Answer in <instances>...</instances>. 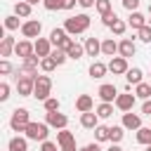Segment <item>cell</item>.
I'll use <instances>...</instances> for the list:
<instances>
[{
  "label": "cell",
  "instance_id": "obj_50",
  "mask_svg": "<svg viewBox=\"0 0 151 151\" xmlns=\"http://www.w3.org/2000/svg\"><path fill=\"white\" fill-rule=\"evenodd\" d=\"M106 151H123V149H120V146H118V144H111V146H109V149H106Z\"/></svg>",
  "mask_w": 151,
  "mask_h": 151
},
{
  "label": "cell",
  "instance_id": "obj_6",
  "mask_svg": "<svg viewBox=\"0 0 151 151\" xmlns=\"http://www.w3.org/2000/svg\"><path fill=\"white\" fill-rule=\"evenodd\" d=\"M40 31H42V24L38 19H28L21 24V35L24 38H40Z\"/></svg>",
  "mask_w": 151,
  "mask_h": 151
},
{
  "label": "cell",
  "instance_id": "obj_52",
  "mask_svg": "<svg viewBox=\"0 0 151 151\" xmlns=\"http://www.w3.org/2000/svg\"><path fill=\"white\" fill-rule=\"evenodd\" d=\"M144 151H151V144H149V146H146V149H144Z\"/></svg>",
  "mask_w": 151,
  "mask_h": 151
},
{
  "label": "cell",
  "instance_id": "obj_31",
  "mask_svg": "<svg viewBox=\"0 0 151 151\" xmlns=\"http://www.w3.org/2000/svg\"><path fill=\"white\" fill-rule=\"evenodd\" d=\"M94 111H97V116H99V118H109V116H113V104L101 101V104H99Z\"/></svg>",
  "mask_w": 151,
  "mask_h": 151
},
{
  "label": "cell",
  "instance_id": "obj_24",
  "mask_svg": "<svg viewBox=\"0 0 151 151\" xmlns=\"http://www.w3.org/2000/svg\"><path fill=\"white\" fill-rule=\"evenodd\" d=\"M106 71H109V64H104V61H92L90 64V76L92 78H104Z\"/></svg>",
  "mask_w": 151,
  "mask_h": 151
},
{
  "label": "cell",
  "instance_id": "obj_34",
  "mask_svg": "<svg viewBox=\"0 0 151 151\" xmlns=\"http://www.w3.org/2000/svg\"><path fill=\"white\" fill-rule=\"evenodd\" d=\"M97 12L104 17V14H109V12H113V7H111V0H97Z\"/></svg>",
  "mask_w": 151,
  "mask_h": 151
},
{
  "label": "cell",
  "instance_id": "obj_40",
  "mask_svg": "<svg viewBox=\"0 0 151 151\" xmlns=\"http://www.w3.org/2000/svg\"><path fill=\"white\" fill-rule=\"evenodd\" d=\"M116 21H118L116 12H109V14H104V17H101V24H104V26H109V28H111V26H113Z\"/></svg>",
  "mask_w": 151,
  "mask_h": 151
},
{
  "label": "cell",
  "instance_id": "obj_3",
  "mask_svg": "<svg viewBox=\"0 0 151 151\" xmlns=\"http://www.w3.org/2000/svg\"><path fill=\"white\" fill-rule=\"evenodd\" d=\"M28 123H31V113H28V109H14V111H12L9 127H12L14 132H26Z\"/></svg>",
  "mask_w": 151,
  "mask_h": 151
},
{
  "label": "cell",
  "instance_id": "obj_33",
  "mask_svg": "<svg viewBox=\"0 0 151 151\" xmlns=\"http://www.w3.org/2000/svg\"><path fill=\"white\" fill-rule=\"evenodd\" d=\"M109 130H111V127H106V125H97V127H94V139H97V142H106V139H109Z\"/></svg>",
  "mask_w": 151,
  "mask_h": 151
},
{
  "label": "cell",
  "instance_id": "obj_45",
  "mask_svg": "<svg viewBox=\"0 0 151 151\" xmlns=\"http://www.w3.org/2000/svg\"><path fill=\"white\" fill-rule=\"evenodd\" d=\"M40 151H61V149H57V144L47 139V142H42V144H40Z\"/></svg>",
  "mask_w": 151,
  "mask_h": 151
},
{
  "label": "cell",
  "instance_id": "obj_26",
  "mask_svg": "<svg viewBox=\"0 0 151 151\" xmlns=\"http://www.w3.org/2000/svg\"><path fill=\"white\" fill-rule=\"evenodd\" d=\"M142 76H144V73H142V68H139V66H134V68H130V71L125 73V80H127L130 85H139V83H144V80H142Z\"/></svg>",
  "mask_w": 151,
  "mask_h": 151
},
{
  "label": "cell",
  "instance_id": "obj_39",
  "mask_svg": "<svg viewBox=\"0 0 151 151\" xmlns=\"http://www.w3.org/2000/svg\"><path fill=\"white\" fill-rule=\"evenodd\" d=\"M137 38H139L142 42H151V26L139 28V31H137Z\"/></svg>",
  "mask_w": 151,
  "mask_h": 151
},
{
  "label": "cell",
  "instance_id": "obj_36",
  "mask_svg": "<svg viewBox=\"0 0 151 151\" xmlns=\"http://www.w3.org/2000/svg\"><path fill=\"white\" fill-rule=\"evenodd\" d=\"M50 57H52V59H54V61H57V64H59V66H61V64H64V61H66V59H68V54H66V52H64V50H59V47H54V50H52V54H50Z\"/></svg>",
  "mask_w": 151,
  "mask_h": 151
},
{
  "label": "cell",
  "instance_id": "obj_5",
  "mask_svg": "<svg viewBox=\"0 0 151 151\" xmlns=\"http://www.w3.org/2000/svg\"><path fill=\"white\" fill-rule=\"evenodd\" d=\"M57 142H59L61 151H78L76 149V137H73L71 130H59L57 132Z\"/></svg>",
  "mask_w": 151,
  "mask_h": 151
},
{
  "label": "cell",
  "instance_id": "obj_27",
  "mask_svg": "<svg viewBox=\"0 0 151 151\" xmlns=\"http://www.w3.org/2000/svg\"><path fill=\"white\" fill-rule=\"evenodd\" d=\"M134 97H139V99H151V85L149 83H139V85H134Z\"/></svg>",
  "mask_w": 151,
  "mask_h": 151
},
{
  "label": "cell",
  "instance_id": "obj_12",
  "mask_svg": "<svg viewBox=\"0 0 151 151\" xmlns=\"http://www.w3.org/2000/svg\"><path fill=\"white\" fill-rule=\"evenodd\" d=\"M134 52H137V45H134L132 38H123V40L118 42V54H120V57L130 59V57H134Z\"/></svg>",
  "mask_w": 151,
  "mask_h": 151
},
{
  "label": "cell",
  "instance_id": "obj_11",
  "mask_svg": "<svg viewBox=\"0 0 151 151\" xmlns=\"http://www.w3.org/2000/svg\"><path fill=\"white\" fill-rule=\"evenodd\" d=\"M109 71H111L113 76H123V73H127V71H130L127 59H125V57H113V59L109 61Z\"/></svg>",
  "mask_w": 151,
  "mask_h": 151
},
{
  "label": "cell",
  "instance_id": "obj_1",
  "mask_svg": "<svg viewBox=\"0 0 151 151\" xmlns=\"http://www.w3.org/2000/svg\"><path fill=\"white\" fill-rule=\"evenodd\" d=\"M90 17L87 14H76V17H68L66 21H64V28H66V33L68 35H80V33H85L87 28H90Z\"/></svg>",
  "mask_w": 151,
  "mask_h": 151
},
{
  "label": "cell",
  "instance_id": "obj_17",
  "mask_svg": "<svg viewBox=\"0 0 151 151\" xmlns=\"http://www.w3.org/2000/svg\"><path fill=\"white\" fill-rule=\"evenodd\" d=\"M76 109H78L80 113H87V111L94 109V99H92L90 94H80V97L76 99Z\"/></svg>",
  "mask_w": 151,
  "mask_h": 151
},
{
  "label": "cell",
  "instance_id": "obj_19",
  "mask_svg": "<svg viewBox=\"0 0 151 151\" xmlns=\"http://www.w3.org/2000/svg\"><path fill=\"white\" fill-rule=\"evenodd\" d=\"M85 54H87V57H97V54H101V40H97V38H87V40H85Z\"/></svg>",
  "mask_w": 151,
  "mask_h": 151
},
{
  "label": "cell",
  "instance_id": "obj_23",
  "mask_svg": "<svg viewBox=\"0 0 151 151\" xmlns=\"http://www.w3.org/2000/svg\"><path fill=\"white\" fill-rule=\"evenodd\" d=\"M127 26H130V28H134V31H139V28H144V26H146V19H144V14H139V12H130V19H127Z\"/></svg>",
  "mask_w": 151,
  "mask_h": 151
},
{
  "label": "cell",
  "instance_id": "obj_15",
  "mask_svg": "<svg viewBox=\"0 0 151 151\" xmlns=\"http://www.w3.org/2000/svg\"><path fill=\"white\" fill-rule=\"evenodd\" d=\"M123 127L125 130H139L142 127V116L139 113H132V111L123 113Z\"/></svg>",
  "mask_w": 151,
  "mask_h": 151
},
{
  "label": "cell",
  "instance_id": "obj_47",
  "mask_svg": "<svg viewBox=\"0 0 151 151\" xmlns=\"http://www.w3.org/2000/svg\"><path fill=\"white\" fill-rule=\"evenodd\" d=\"M78 5H80V7H85V9H90V7H94V5H97V0H78Z\"/></svg>",
  "mask_w": 151,
  "mask_h": 151
},
{
  "label": "cell",
  "instance_id": "obj_4",
  "mask_svg": "<svg viewBox=\"0 0 151 151\" xmlns=\"http://www.w3.org/2000/svg\"><path fill=\"white\" fill-rule=\"evenodd\" d=\"M50 92H52V78H50V76H38V78H35L33 97L40 99V101H47V99H50Z\"/></svg>",
  "mask_w": 151,
  "mask_h": 151
},
{
  "label": "cell",
  "instance_id": "obj_10",
  "mask_svg": "<svg viewBox=\"0 0 151 151\" xmlns=\"http://www.w3.org/2000/svg\"><path fill=\"white\" fill-rule=\"evenodd\" d=\"M97 94H99V99H101V101L111 104V101H116V97H118V90H116V85H111V83H104V85H99Z\"/></svg>",
  "mask_w": 151,
  "mask_h": 151
},
{
  "label": "cell",
  "instance_id": "obj_51",
  "mask_svg": "<svg viewBox=\"0 0 151 151\" xmlns=\"http://www.w3.org/2000/svg\"><path fill=\"white\" fill-rule=\"evenodd\" d=\"M26 2H31V5H38V2H42V0H26Z\"/></svg>",
  "mask_w": 151,
  "mask_h": 151
},
{
  "label": "cell",
  "instance_id": "obj_7",
  "mask_svg": "<svg viewBox=\"0 0 151 151\" xmlns=\"http://www.w3.org/2000/svg\"><path fill=\"white\" fill-rule=\"evenodd\" d=\"M14 54L21 57V61H26V59H31V57L35 54V45H33L31 40H19L17 47H14Z\"/></svg>",
  "mask_w": 151,
  "mask_h": 151
},
{
  "label": "cell",
  "instance_id": "obj_25",
  "mask_svg": "<svg viewBox=\"0 0 151 151\" xmlns=\"http://www.w3.org/2000/svg\"><path fill=\"white\" fill-rule=\"evenodd\" d=\"M123 137H125V127H123V125H111V130H109V142H111V144H120Z\"/></svg>",
  "mask_w": 151,
  "mask_h": 151
},
{
  "label": "cell",
  "instance_id": "obj_37",
  "mask_svg": "<svg viewBox=\"0 0 151 151\" xmlns=\"http://www.w3.org/2000/svg\"><path fill=\"white\" fill-rule=\"evenodd\" d=\"M42 5H45V9H47V12H57V9H64L61 0H42Z\"/></svg>",
  "mask_w": 151,
  "mask_h": 151
},
{
  "label": "cell",
  "instance_id": "obj_29",
  "mask_svg": "<svg viewBox=\"0 0 151 151\" xmlns=\"http://www.w3.org/2000/svg\"><path fill=\"white\" fill-rule=\"evenodd\" d=\"M66 35H68V33H66V28H52V33H50V42L57 47V45H59Z\"/></svg>",
  "mask_w": 151,
  "mask_h": 151
},
{
  "label": "cell",
  "instance_id": "obj_16",
  "mask_svg": "<svg viewBox=\"0 0 151 151\" xmlns=\"http://www.w3.org/2000/svg\"><path fill=\"white\" fill-rule=\"evenodd\" d=\"M80 125H83L85 130H94V127L99 125V116H97V111H87V113H80Z\"/></svg>",
  "mask_w": 151,
  "mask_h": 151
},
{
  "label": "cell",
  "instance_id": "obj_8",
  "mask_svg": "<svg viewBox=\"0 0 151 151\" xmlns=\"http://www.w3.org/2000/svg\"><path fill=\"white\" fill-rule=\"evenodd\" d=\"M33 90H35V80L33 78H24V76L17 78V92H19V97H33Z\"/></svg>",
  "mask_w": 151,
  "mask_h": 151
},
{
  "label": "cell",
  "instance_id": "obj_53",
  "mask_svg": "<svg viewBox=\"0 0 151 151\" xmlns=\"http://www.w3.org/2000/svg\"><path fill=\"white\" fill-rule=\"evenodd\" d=\"M149 17H151V5H149Z\"/></svg>",
  "mask_w": 151,
  "mask_h": 151
},
{
  "label": "cell",
  "instance_id": "obj_38",
  "mask_svg": "<svg viewBox=\"0 0 151 151\" xmlns=\"http://www.w3.org/2000/svg\"><path fill=\"white\" fill-rule=\"evenodd\" d=\"M42 104H45V111H47V113L59 111V99H57V97H50V99H47V101H42Z\"/></svg>",
  "mask_w": 151,
  "mask_h": 151
},
{
  "label": "cell",
  "instance_id": "obj_46",
  "mask_svg": "<svg viewBox=\"0 0 151 151\" xmlns=\"http://www.w3.org/2000/svg\"><path fill=\"white\" fill-rule=\"evenodd\" d=\"M142 113H144V116H151V99H146V101L142 104Z\"/></svg>",
  "mask_w": 151,
  "mask_h": 151
},
{
  "label": "cell",
  "instance_id": "obj_48",
  "mask_svg": "<svg viewBox=\"0 0 151 151\" xmlns=\"http://www.w3.org/2000/svg\"><path fill=\"white\" fill-rule=\"evenodd\" d=\"M61 5H64V9H73L78 5V0H61Z\"/></svg>",
  "mask_w": 151,
  "mask_h": 151
},
{
  "label": "cell",
  "instance_id": "obj_35",
  "mask_svg": "<svg viewBox=\"0 0 151 151\" xmlns=\"http://www.w3.org/2000/svg\"><path fill=\"white\" fill-rule=\"evenodd\" d=\"M5 28H7V31H17V28H19V17H17V14L5 17Z\"/></svg>",
  "mask_w": 151,
  "mask_h": 151
},
{
  "label": "cell",
  "instance_id": "obj_2",
  "mask_svg": "<svg viewBox=\"0 0 151 151\" xmlns=\"http://www.w3.org/2000/svg\"><path fill=\"white\" fill-rule=\"evenodd\" d=\"M26 139H31V142H47V134H50V125L47 123H28V127H26Z\"/></svg>",
  "mask_w": 151,
  "mask_h": 151
},
{
  "label": "cell",
  "instance_id": "obj_30",
  "mask_svg": "<svg viewBox=\"0 0 151 151\" xmlns=\"http://www.w3.org/2000/svg\"><path fill=\"white\" fill-rule=\"evenodd\" d=\"M137 142L144 144V146H149L151 144V127H139L137 130Z\"/></svg>",
  "mask_w": 151,
  "mask_h": 151
},
{
  "label": "cell",
  "instance_id": "obj_18",
  "mask_svg": "<svg viewBox=\"0 0 151 151\" xmlns=\"http://www.w3.org/2000/svg\"><path fill=\"white\" fill-rule=\"evenodd\" d=\"M14 47H17V40H14L12 35H5V38H2V42H0V57H5V59H7V57L14 52Z\"/></svg>",
  "mask_w": 151,
  "mask_h": 151
},
{
  "label": "cell",
  "instance_id": "obj_41",
  "mask_svg": "<svg viewBox=\"0 0 151 151\" xmlns=\"http://www.w3.org/2000/svg\"><path fill=\"white\" fill-rule=\"evenodd\" d=\"M111 31H113V33H116V35H123V33H125V31H127V24H125V21H120V19H118V21H116V24H113V26H111Z\"/></svg>",
  "mask_w": 151,
  "mask_h": 151
},
{
  "label": "cell",
  "instance_id": "obj_43",
  "mask_svg": "<svg viewBox=\"0 0 151 151\" xmlns=\"http://www.w3.org/2000/svg\"><path fill=\"white\" fill-rule=\"evenodd\" d=\"M7 99H9V85L0 83V101H7Z\"/></svg>",
  "mask_w": 151,
  "mask_h": 151
},
{
  "label": "cell",
  "instance_id": "obj_49",
  "mask_svg": "<svg viewBox=\"0 0 151 151\" xmlns=\"http://www.w3.org/2000/svg\"><path fill=\"white\" fill-rule=\"evenodd\" d=\"M80 151H101V149H99V144H87V146H83Z\"/></svg>",
  "mask_w": 151,
  "mask_h": 151
},
{
  "label": "cell",
  "instance_id": "obj_28",
  "mask_svg": "<svg viewBox=\"0 0 151 151\" xmlns=\"http://www.w3.org/2000/svg\"><path fill=\"white\" fill-rule=\"evenodd\" d=\"M66 54H68V59H80V57L85 54V45H78V42L73 40V45L66 50Z\"/></svg>",
  "mask_w": 151,
  "mask_h": 151
},
{
  "label": "cell",
  "instance_id": "obj_13",
  "mask_svg": "<svg viewBox=\"0 0 151 151\" xmlns=\"http://www.w3.org/2000/svg\"><path fill=\"white\" fill-rule=\"evenodd\" d=\"M116 109H120L123 113H127V111H132V106H134V94H127V92H123V94H118L116 97Z\"/></svg>",
  "mask_w": 151,
  "mask_h": 151
},
{
  "label": "cell",
  "instance_id": "obj_42",
  "mask_svg": "<svg viewBox=\"0 0 151 151\" xmlns=\"http://www.w3.org/2000/svg\"><path fill=\"white\" fill-rule=\"evenodd\" d=\"M12 71H14V66H12L7 59H2V61H0V73H2V76H7V73H12Z\"/></svg>",
  "mask_w": 151,
  "mask_h": 151
},
{
  "label": "cell",
  "instance_id": "obj_14",
  "mask_svg": "<svg viewBox=\"0 0 151 151\" xmlns=\"http://www.w3.org/2000/svg\"><path fill=\"white\" fill-rule=\"evenodd\" d=\"M33 45H35V54H38L40 59L50 57V54H52V50H54V47H52V42H50V38H38Z\"/></svg>",
  "mask_w": 151,
  "mask_h": 151
},
{
  "label": "cell",
  "instance_id": "obj_22",
  "mask_svg": "<svg viewBox=\"0 0 151 151\" xmlns=\"http://www.w3.org/2000/svg\"><path fill=\"white\" fill-rule=\"evenodd\" d=\"M31 9H33V5L26 2V0H19V2L14 5V14L21 17V19H28V17H31Z\"/></svg>",
  "mask_w": 151,
  "mask_h": 151
},
{
  "label": "cell",
  "instance_id": "obj_9",
  "mask_svg": "<svg viewBox=\"0 0 151 151\" xmlns=\"http://www.w3.org/2000/svg\"><path fill=\"white\" fill-rule=\"evenodd\" d=\"M45 123H47L50 127L66 130V125H68V116H64V113H59V111H52V113H47V116H45Z\"/></svg>",
  "mask_w": 151,
  "mask_h": 151
},
{
  "label": "cell",
  "instance_id": "obj_21",
  "mask_svg": "<svg viewBox=\"0 0 151 151\" xmlns=\"http://www.w3.org/2000/svg\"><path fill=\"white\" fill-rule=\"evenodd\" d=\"M116 52H118V42H116L113 38H104V40H101V54L113 59V54H116Z\"/></svg>",
  "mask_w": 151,
  "mask_h": 151
},
{
  "label": "cell",
  "instance_id": "obj_32",
  "mask_svg": "<svg viewBox=\"0 0 151 151\" xmlns=\"http://www.w3.org/2000/svg\"><path fill=\"white\" fill-rule=\"evenodd\" d=\"M57 66H59V64H57V61H54L52 57H45V59H40V68H42L45 73H52V71H54Z\"/></svg>",
  "mask_w": 151,
  "mask_h": 151
},
{
  "label": "cell",
  "instance_id": "obj_20",
  "mask_svg": "<svg viewBox=\"0 0 151 151\" xmlns=\"http://www.w3.org/2000/svg\"><path fill=\"white\" fill-rule=\"evenodd\" d=\"M7 151H28V139L26 137H12L7 142Z\"/></svg>",
  "mask_w": 151,
  "mask_h": 151
},
{
  "label": "cell",
  "instance_id": "obj_44",
  "mask_svg": "<svg viewBox=\"0 0 151 151\" xmlns=\"http://www.w3.org/2000/svg\"><path fill=\"white\" fill-rule=\"evenodd\" d=\"M123 7H125L127 12H137V7H139V0H123Z\"/></svg>",
  "mask_w": 151,
  "mask_h": 151
}]
</instances>
